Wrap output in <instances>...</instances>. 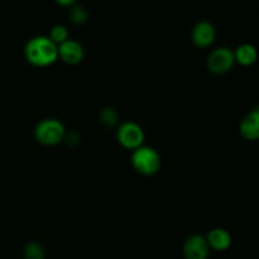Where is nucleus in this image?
Here are the masks:
<instances>
[{
	"label": "nucleus",
	"mask_w": 259,
	"mask_h": 259,
	"mask_svg": "<svg viewBox=\"0 0 259 259\" xmlns=\"http://www.w3.org/2000/svg\"><path fill=\"white\" fill-rule=\"evenodd\" d=\"M255 110H257V111H259V105H258V108H257V109H255Z\"/></svg>",
	"instance_id": "17"
},
{
	"label": "nucleus",
	"mask_w": 259,
	"mask_h": 259,
	"mask_svg": "<svg viewBox=\"0 0 259 259\" xmlns=\"http://www.w3.org/2000/svg\"><path fill=\"white\" fill-rule=\"evenodd\" d=\"M239 131L245 139L249 141L259 139V111L254 110L248 113L240 121Z\"/></svg>",
	"instance_id": "9"
},
{
	"label": "nucleus",
	"mask_w": 259,
	"mask_h": 259,
	"mask_svg": "<svg viewBox=\"0 0 259 259\" xmlns=\"http://www.w3.org/2000/svg\"><path fill=\"white\" fill-rule=\"evenodd\" d=\"M50 39L55 43L56 46L62 45L63 42L68 39V29L63 24L53 25L50 32Z\"/></svg>",
	"instance_id": "12"
},
{
	"label": "nucleus",
	"mask_w": 259,
	"mask_h": 259,
	"mask_svg": "<svg viewBox=\"0 0 259 259\" xmlns=\"http://www.w3.org/2000/svg\"><path fill=\"white\" fill-rule=\"evenodd\" d=\"M58 57L68 65H77L83 58V47L73 39H67L58 46Z\"/></svg>",
	"instance_id": "8"
},
{
	"label": "nucleus",
	"mask_w": 259,
	"mask_h": 259,
	"mask_svg": "<svg viewBox=\"0 0 259 259\" xmlns=\"http://www.w3.org/2000/svg\"><path fill=\"white\" fill-rule=\"evenodd\" d=\"M99 118H100L101 123L105 124L106 126L116 125V124H118V120H119L118 111H116L114 108H110V106L103 109V110L100 111V115H99Z\"/></svg>",
	"instance_id": "15"
},
{
	"label": "nucleus",
	"mask_w": 259,
	"mask_h": 259,
	"mask_svg": "<svg viewBox=\"0 0 259 259\" xmlns=\"http://www.w3.org/2000/svg\"><path fill=\"white\" fill-rule=\"evenodd\" d=\"M46 252L42 244L38 242H30L24 248V259H45Z\"/></svg>",
	"instance_id": "13"
},
{
	"label": "nucleus",
	"mask_w": 259,
	"mask_h": 259,
	"mask_svg": "<svg viewBox=\"0 0 259 259\" xmlns=\"http://www.w3.org/2000/svg\"><path fill=\"white\" fill-rule=\"evenodd\" d=\"M217 37V30L214 24L209 20H200L194 25L191 32L192 42L200 48H206L212 45Z\"/></svg>",
	"instance_id": "7"
},
{
	"label": "nucleus",
	"mask_w": 259,
	"mask_h": 259,
	"mask_svg": "<svg viewBox=\"0 0 259 259\" xmlns=\"http://www.w3.org/2000/svg\"><path fill=\"white\" fill-rule=\"evenodd\" d=\"M205 238H206L209 247L215 250H219V252L227 250L232 245V235L223 228H215V229L210 230L207 237Z\"/></svg>",
	"instance_id": "10"
},
{
	"label": "nucleus",
	"mask_w": 259,
	"mask_h": 259,
	"mask_svg": "<svg viewBox=\"0 0 259 259\" xmlns=\"http://www.w3.org/2000/svg\"><path fill=\"white\" fill-rule=\"evenodd\" d=\"M116 138L119 143L128 149H137L143 146L144 132L136 121H124L119 125L116 132Z\"/></svg>",
	"instance_id": "5"
},
{
	"label": "nucleus",
	"mask_w": 259,
	"mask_h": 259,
	"mask_svg": "<svg viewBox=\"0 0 259 259\" xmlns=\"http://www.w3.org/2000/svg\"><path fill=\"white\" fill-rule=\"evenodd\" d=\"M235 62L242 66H252L258 58V51L250 43H243L234 51Z\"/></svg>",
	"instance_id": "11"
},
{
	"label": "nucleus",
	"mask_w": 259,
	"mask_h": 259,
	"mask_svg": "<svg viewBox=\"0 0 259 259\" xmlns=\"http://www.w3.org/2000/svg\"><path fill=\"white\" fill-rule=\"evenodd\" d=\"M89 17L88 9L81 4H73L70 9V19L75 24H82L86 22Z\"/></svg>",
	"instance_id": "14"
},
{
	"label": "nucleus",
	"mask_w": 259,
	"mask_h": 259,
	"mask_svg": "<svg viewBox=\"0 0 259 259\" xmlns=\"http://www.w3.org/2000/svg\"><path fill=\"white\" fill-rule=\"evenodd\" d=\"M209 250L206 238L200 234L190 235L184 243V255L186 259H207Z\"/></svg>",
	"instance_id": "6"
},
{
	"label": "nucleus",
	"mask_w": 259,
	"mask_h": 259,
	"mask_svg": "<svg viewBox=\"0 0 259 259\" xmlns=\"http://www.w3.org/2000/svg\"><path fill=\"white\" fill-rule=\"evenodd\" d=\"M207 68L210 72L215 75H223L229 72L235 63L234 51L229 47L215 48L209 56H207Z\"/></svg>",
	"instance_id": "4"
},
{
	"label": "nucleus",
	"mask_w": 259,
	"mask_h": 259,
	"mask_svg": "<svg viewBox=\"0 0 259 259\" xmlns=\"http://www.w3.org/2000/svg\"><path fill=\"white\" fill-rule=\"evenodd\" d=\"M57 4H60V5H66V7H72L73 4H75V2H73V0H58L57 2Z\"/></svg>",
	"instance_id": "16"
},
{
	"label": "nucleus",
	"mask_w": 259,
	"mask_h": 259,
	"mask_svg": "<svg viewBox=\"0 0 259 259\" xmlns=\"http://www.w3.org/2000/svg\"><path fill=\"white\" fill-rule=\"evenodd\" d=\"M65 134L63 124L55 118L43 119L34 128L35 139L45 146H56L65 138Z\"/></svg>",
	"instance_id": "3"
},
{
	"label": "nucleus",
	"mask_w": 259,
	"mask_h": 259,
	"mask_svg": "<svg viewBox=\"0 0 259 259\" xmlns=\"http://www.w3.org/2000/svg\"><path fill=\"white\" fill-rule=\"evenodd\" d=\"M24 56L30 65L38 67H47L53 65L58 58V46H56L50 37L37 35L25 43Z\"/></svg>",
	"instance_id": "1"
},
{
	"label": "nucleus",
	"mask_w": 259,
	"mask_h": 259,
	"mask_svg": "<svg viewBox=\"0 0 259 259\" xmlns=\"http://www.w3.org/2000/svg\"><path fill=\"white\" fill-rule=\"evenodd\" d=\"M132 164L137 172L144 176H151L158 172L161 167V157L154 148L141 146L132 153Z\"/></svg>",
	"instance_id": "2"
}]
</instances>
